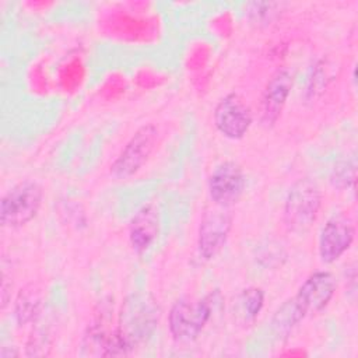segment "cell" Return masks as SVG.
Listing matches in <instances>:
<instances>
[{"label": "cell", "mask_w": 358, "mask_h": 358, "mask_svg": "<svg viewBox=\"0 0 358 358\" xmlns=\"http://www.w3.org/2000/svg\"><path fill=\"white\" fill-rule=\"evenodd\" d=\"M159 312L157 301L147 292L126 296L116 326V336L124 354L151 338L158 327Z\"/></svg>", "instance_id": "cell-1"}, {"label": "cell", "mask_w": 358, "mask_h": 358, "mask_svg": "<svg viewBox=\"0 0 358 358\" xmlns=\"http://www.w3.org/2000/svg\"><path fill=\"white\" fill-rule=\"evenodd\" d=\"M322 190L310 178L298 179L288 190L284 203V222L294 234H305L316 221L322 207Z\"/></svg>", "instance_id": "cell-2"}, {"label": "cell", "mask_w": 358, "mask_h": 358, "mask_svg": "<svg viewBox=\"0 0 358 358\" xmlns=\"http://www.w3.org/2000/svg\"><path fill=\"white\" fill-rule=\"evenodd\" d=\"M217 296L218 292L210 294L203 299H178L168 315L169 331L173 338L180 341L194 340L211 319Z\"/></svg>", "instance_id": "cell-3"}, {"label": "cell", "mask_w": 358, "mask_h": 358, "mask_svg": "<svg viewBox=\"0 0 358 358\" xmlns=\"http://www.w3.org/2000/svg\"><path fill=\"white\" fill-rule=\"evenodd\" d=\"M43 200L42 187L34 180H24L11 187L0 201V220L4 227L20 228L32 221Z\"/></svg>", "instance_id": "cell-4"}, {"label": "cell", "mask_w": 358, "mask_h": 358, "mask_svg": "<svg viewBox=\"0 0 358 358\" xmlns=\"http://www.w3.org/2000/svg\"><path fill=\"white\" fill-rule=\"evenodd\" d=\"M158 137L159 131L157 126L151 123L137 129L110 165L113 176L117 179H127L136 175L152 155Z\"/></svg>", "instance_id": "cell-5"}, {"label": "cell", "mask_w": 358, "mask_h": 358, "mask_svg": "<svg viewBox=\"0 0 358 358\" xmlns=\"http://www.w3.org/2000/svg\"><path fill=\"white\" fill-rule=\"evenodd\" d=\"M232 224L234 214L229 207L214 204V207L206 210L200 222L197 239L199 253L203 259L211 260L224 249Z\"/></svg>", "instance_id": "cell-6"}, {"label": "cell", "mask_w": 358, "mask_h": 358, "mask_svg": "<svg viewBox=\"0 0 358 358\" xmlns=\"http://www.w3.org/2000/svg\"><path fill=\"white\" fill-rule=\"evenodd\" d=\"M217 130L227 138H242L252 126L253 115L243 98L235 92L222 96L213 113Z\"/></svg>", "instance_id": "cell-7"}, {"label": "cell", "mask_w": 358, "mask_h": 358, "mask_svg": "<svg viewBox=\"0 0 358 358\" xmlns=\"http://www.w3.org/2000/svg\"><path fill=\"white\" fill-rule=\"evenodd\" d=\"M246 185L243 169L234 161H224L218 164L208 179V193L214 204L231 207L235 204Z\"/></svg>", "instance_id": "cell-8"}, {"label": "cell", "mask_w": 358, "mask_h": 358, "mask_svg": "<svg viewBox=\"0 0 358 358\" xmlns=\"http://www.w3.org/2000/svg\"><path fill=\"white\" fill-rule=\"evenodd\" d=\"M355 238L354 224L343 215L326 221L319 234V257L324 264L337 262L352 245Z\"/></svg>", "instance_id": "cell-9"}, {"label": "cell", "mask_w": 358, "mask_h": 358, "mask_svg": "<svg viewBox=\"0 0 358 358\" xmlns=\"http://www.w3.org/2000/svg\"><path fill=\"white\" fill-rule=\"evenodd\" d=\"M336 287V278L330 271H316L302 282L294 299L305 315L317 313L329 305Z\"/></svg>", "instance_id": "cell-10"}, {"label": "cell", "mask_w": 358, "mask_h": 358, "mask_svg": "<svg viewBox=\"0 0 358 358\" xmlns=\"http://www.w3.org/2000/svg\"><path fill=\"white\" fill-rule=\"evenodd\" d=\"M292 84L294 77L287 69L277 70L266 84L260 101V122L266 127L273 126L281 116L291 94Z\"/></svg>", "instance_id": "cell-11"}, {"label": "cell", "mask_w": 358, "mask_h": 358, "mask_svg": "<svg viewBox=\"0 0 358 358\" xmlns=\"http://www.w3.org/2000/svg\"><path fill=\"white\" fill-rule=\"evenodd\" d=\"M159 228L158 211L154 206H144L131 220L129 238L137 253L145 252L157 239Z\"/></svg>", "instance_id": "cell-12"}, {"label": "cell", "mask_w": 358, "mask_h": 358, "mask_svg": "<svg viewBox=\"0 0 358 358\" xmlns=\"http://www.w3.org/2000/svg\"><path fill=\"white\" fill-rule=\"evenodd\" d=\"M306 315L298 306L294 298L285 301L274 313L271 324L277 334H288Z\"/></svg>", "instance_id": "cell-13"}, {"label": "cell", "mask_w": 358, "mask_h": 358, "mask_svg": "<svg viewBox=\"0 0 358 358\" xmlns=\"http://www.w3.org/2000/svg\"><path fill=\"white\" fill-rule=\"evenodd\" d=\"M241 306L245 313V316L250 320L256 319L264 305V292L262 288L257 287H249L242 291L241 296Z\"/></svg>", "instance_id": "cell-14"}, {"label": "cell", "mask_w": 358, "mask_h": 358, "mask_svg": "<svg viewBox=\"0 0 358 358\" xmlns=\"http://www.w3.org/2000/svg\"><path fill=\"white\" fill-rule=\"evenodd\" d=\"M39 306V298L36 292L34 291H24L20 294L17 303H15V316L18 319V323H27L34 319V316L38 313Z\"/></svg>", "instance_id": "cell-15"}, {"label": "cell", "mask_w": 358, "mask_h": 358, "mask_svg": "<svg viewBox=\"0 0 358 358\" xmlns=\"http://www.w3.org/2000/svg\"><path fill=\"white\" fill-rule=\"evenodd\" d=\"M280 3H250L249 17L252 21L259 24H268L278 15Z\"/></svg>", "instance_id": "cell-16"}, {"label": "cell", "mask_w": 358, "mask_h": 358, "mask_svg": "<svg viewBox=\"0 0 358 358\" xmlns=\"http://www.w3.org/2000/svg\"><path fill=\"white\" fill-rule=\"evenodd\" d=\"M331 182L337 187H350L355 182V162L354 161H343L340 162L331 175Z\"/></svg>", "instance_id": "cell-17"}]
</instances>
